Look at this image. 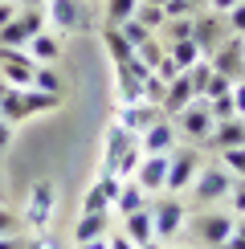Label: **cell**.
Masks as SVG:
<instances>
[{"label": "cell", "mask_w": 245, "mask_h": 249, "mask_svg": "<svg viewBox=\"0 0 245 249\" xmlns=\"http://www.w3.org/2000/svg\"><path fill=\"white\" fill-rule=\"evenodd\" d=\"M82 213H110V200L102 196L98 184H90V192L82 196Z\"/></svg>", "instance_id": "cell-36"}, {"label": "cell", "mask_w": 245, "mask_h": 249, "mask_svg": "<svg viewBox=\"0 0 245 249\" xmlns=\"http://www.w3.org/2000/svg\"><path fill=\"white\" fill-rule=\"evenodd\" d=\"M225 29H229L233 37H245V0L237 8H229V13H225Z\"/></svg>", "instance_id": "cell-39"}, {"label": "cell", "mask_w": 245, "mask_h": 249, "mask_svg": "<svg viewBox=\"0 0 245 249\" xmlns=\"http://www.w3.org/2000/svg\"><path fill=\"white\" fill-rule=\"evenodd\" d=\"M233 188V176L221 168V163H200V172H196V180L188 184V192H192V200L196 204H217L225 200Z\"/></svg>", "instance_id": "cell-1"}, {"label": "cell", "mask_w": 245, "mask_h": 249, "mask_svg": "<svg viewBox=\"0 0 245 249\" xmlns=\"http://www.w3.org/2000/svg\"><path fill=\"white\" fill-rule=\"evenodd\" d=\"M176 139H180L176 123H172L168 115H159L147 131L139 135V147H143V155H172V151H176Z\"/></svg>", "instance_id": "cell-7"}, {"label": "cell", "mask_w": 245, "mask_h": 249, "mask_svg": "<svg viewBox=\"0 0 245 249\" xmlns=\"http://www.w3.org/2000/svg\"><path fill=\"white\" fill-rule=\"evenodd\" d=\"M176 249H188V245H176Z\"/></svg>", "instance_id": "cell-57"}, {"label": "cell", "mask_w": 245, "mask_h": 249, "mask_svg": "<svg viewBox=\"0 0 245 249\" xmlns=\"http://www.w3.org/2000/svg\"><path fill=\"white\" fill-rule=\"evenodd\" d=\"M106 245H110V249H139L131 237H122V233H106Z\"/></svg>", "instance_id": "cell-45"}, {"label": "cell", "mask_w": 245, "mask_h": 249, "mask_svg": "<svg viewBox=\"0 0 245 249\" xmlns=\"http://www.w3.org/2000/svg\"><path fill=\"white\" fill-rule=\"evenodd\" d=\"M200 0H163V20H180V17H196Z\"/></svg>", "instance_id": "cell-32"}, {"label": "cell", "mask_w": 245, "mask_h": 249, "mask_svg": "<svg viewBox=\"0 0 245 249\" xmlns=\"http://www.w3.org/2000/svg\"><path fill=\"white\" fill-rule=\"evenodd\" d=\"M139 160H143V147H139V139H135L127 151H122V160H119L115 176H119V180H131V176H135V168H139Z\"/></svg>", "instance_id": "cell-29"}, {"label": "cell", "mask_w": 245, "mask_h": 249, "mask_svg": "<svg viewBox=\"0 0 245 249\" xmlns=\"http://www.w3.org/2000/svg\"><path fill=\"white\" fill-rule=\"evenodd\" d=\"M168 57L176 61L180 70H188V66H196V61H200V49H196V41H192V37H184V41H172V45H168Z\"/></svg>", "instance_id": "cell-25"}, {"label": "cell", "mask_w": 245, "mask_h": 249, "mask_svg": "<svg viewBox=\"0 0 245 249\" xmlns=\"http://www.w3.org/2000/svg\"><path fill=\"white\" fill-rule=\"evenodd\" d=\"M78 249H110V245H106V237H94V241H82Z\"/></svg>", "instance_id": "cell-51"}, {"label": "cell", "mask_w": 245, "mask_h": 249, "mask_svg": "<svg viewBox=\"0 0 245 249\" xmlns=\"http://www.w3.org/2000/svg\"><path fill=\"white\" fill-rule=\"evenodd\" d=\"M94 184L102 188V196H106V200L115 204V196H119V188H122V180H119V176H115V172H98V180H94Z\"/></svg>", "instance_id": "cell-40"}, {"label": "cell", "mask_w": 245, "mask_h": 249, "mask_svg": "<svg viewBox=\"0 0 245 249\" xmlns=\"http://www.w3.org/2000/svg\"><path fill=\"white\" fill-rule=\"evenodd\" d=\"M237 4H241V0H209V8H212L217 17H225L229 8H237Z\"/></svg>", "instance_id": "cell-49"}, {"label": "cell", "mask_w": 245, "mask_h": 249, "mask_svg": "<svg viewBox=\"0 0 245 249\" xmlns=\"http://www.w3.org/2000/svg\"><path fill=\"white\" fill-rule=\"evenodd\" d=\"M172 123H176V135L188 143H209V135H212V115H209L204 98H192L180 115H172Z\"/></svg>", "instance_id": "cell-2"}, {"label": "cell", "mask_w": 245, "mask_h": 249, "mask_svg": "<svg viewBox=\"0 0 245 249\" xmlns=\"http://www.w3.org/2000/svg\"><path fill=\"white\" fill-rule=\"evenodd\" d=\"M8 90H13V86H8V82H4V78H0V98H4V94H8Z\"/></svg>", "instance_id": "cell-53"}, {"label": "cell", "mask_w": 245, "mask_h": 249, "mask_svg": "<svg viewBox=\"0 0 245 249\" xmlns=\"http://www.w3.org/2000/svg\"><path fill=\"white\" fill-rule=\"evenodd\" d=\"M212 70L237 82V74L245 70V37H233V41L225 37L221 45H217V57H212Z\"/></svg>", "instance_id": "cell-12"}, {"label": "cell", "mask_w": 245, "mask_h": 249, "mask_svg": "<svg viewBox=\"0 0 245 249\" xmlns=\"http://www.w3.org/2000/svg\"><path fill=\"white\" fill-rule=\"evenodd\" d=\"M33 86H37V90H49V94H61L57 70H53V66H37V70H33Z\"/></svg>", "instance_id": "cell-31"}, {"label": "cell", "mask_w": 245, "mask_h": 249, "mask_svg": "<svg viewBox=\"0 0 245 249\" xmlns=\"http://www.w3.org/2000/svg\"><path fill=\"white\" fill-rule=\"evenodd\" d=\"M139 249H159V241H147V245H139Z\"/></svg>", "instance_id": "cell-54"}, {"label": "cell", "mask_w": 245, "mask_h": 249, "mask_svg": "<svg viewBox=\"0 0 245 249\" xmlns=\"http://www.w3.org/2000/svg\"><path fill=\"white\" fill-rule=\"evenodd\" d=\"M229 204H233V216H245V180H233V188H229Z\"/></svg>", "instance_id": "cell-41"}, {"label": "cell", "mask_w": 245, "mask_h": 249, "mask_svg": "<svg viewBox=\"0 0 245 249\" xmlns=\"http://www.w3.org/2000/svg\"><path fill=\"white\" fill-rule=\"evenodd\" d=\"M143 4H159V8H163V0H143Z\"/></svg>", "instance_id": "cell-55"}, {"label": "cell", "mask_w": 245, "mask_h": 249, "mask_svg": "<svg viewBox=\"0 0 245 249\" xmlns=\"http://www.w3.org/2000/svg\"><path fill=\"white\" fill-rule=\"evenodd\" d=\"M8 147H13V123H4V119H0V155H4Z\"/></svg>", "instance_id": "cell-47"}, {"label": "cell", "mask_w": 245, "mask_h": 249, "mask_svg": "<svg viewBox=\"0 0 245 249\" xmlns=\"http://www.w3.org/2000/svg\"><path fill=\"white\" fill-rule=\"evenodd\" d=\"M204 4H209V0H204Z\"/></svg>", "instance_id": "cell-58"}, {"label": "cell", "mask_w": 245, "mask_h": 249, "mask_svg": "<svg viewBox=\"0 0 245 249\" xmlns=\"http://www.w3.org/2000/svg\"><path fill=\"white\" fill-rule=\"evenodd\" d=\"M163 86H168V82H163L156 70H151L147 78H143V102H151V107H159L163 102Z\"/></svg>", "instance_id": "cell-34"}, {"label": "cell", "mask_w": 245, "mask_h": 249, "mask_svg": "<svg viewBox=\"0 0 245 249\" xmlns=\"http://www.w3.org/2000/svg\"><path fill=\"white\" fill-rule=\"evenodd\" d=\"M204 102H209V115H212V123L241 119V115H237V107H233V90H229V94H221V98H204Z\"/></svg>", "instance_id": "cell-27"}, {"label": "cell", "mask_w": 245, "mask_h": 249, "mask_svg": "<svg viewBox=\"0 0 245 249\" xmlns=\"http://www.w3.org/2000/svg\"><path fill=\"white\" fill-rule=\"evenodd\" d=\"M184 37H192V17L163 20V41H184Z\"/></svg>", "instance_id": "cell-37"}, {"label": "cell", "mask_w": 245, "mask_h": 249, "mask_svg": "<svg viewBox=\"0 0 245 249\" xmlns=\"http://www.w3.org/2000/svg\"><path fill=\"white\" fill-rule=\"evenodd\" d=\"M229 90H233V78H225V74L212 70V78H209V86H204L200 98H221V94H229Z\"/></svg>", "instance_id": "cell-38"}, {"label": "cell", "mask_w": 245, "mask_h": 249, "mask_svg": "<svg viewBox=\"0 0 245 249\" xmlns=\"http://www.w3.org/2000/svg\"><path fill=\"white\" fill-rule=\"evenodd\" d=\"M106 233H110V213H82L78 225H74V245L94 241V237H106Z\"/></svg>", "instance_id": "cell-18"}, {"label": "cell", "mask_w": 245, "mask_h": 249, "mask_svg": "<svg viewBox=\"0 0 245 249\" xmlns=\"http://www.w3.org/2000/svg\"><path fill=\"white\" fill-rule=\"evenodd\" d=\"M204 147H217V151H229V147H245V119H225V123H212V135Z\"/></svg>", "instance_id": "cell-15"}, {"label": "cell", "mask_w": 245, "mask_h": 249, "mask_svg": "<svg viewBox=\"0 0 245 249\" xmlns=\"http://www.w3.org/2000/svg\"><path fill=\"white\" fill-rule=\"evenodd\" d=\"M229 37V29H225V17H192V41H196L200 57L204 53H217V45Z\"/></svg>", "instance_id": "cell-9"}, {"label": "cell", "mask_w": 245, "mask_h": 249, "mask_svg": "<svg viewBox=\"0 0 245 249\" xmlns=\"http://www.w3.org/2000/svg\"><path fill=\"white\" fill-rule=\"evenodd\" d=\"M233 107H237V115L245 119V82H233Z\"/></svg>", "instance_id": "cell-46"}, {"label": "cell", "mask_w": 245, "mask_h": 249, "mask_svg": "<svg viewBox=\"0 0 245 249\" xmlns=\"http://www.w3.org/2000/svg\"><path fill=\"white\" fill-rule=\"evenodd\" d=\"M0 45L4 49H29V29H25V20H20V13L8 20V25H0Z\"/></svg>", "instance_id": "cell-23"}, {"label": "cell", "mask_w": 245, "mask_h": 249, "mask_svg": "<svg viewBox=\"0 0 245 249\" xmlns=\"http://www.w3.org/2000/svg\"><path fill=\"white\" fill-rule=\"evenodd\" d=\"M25 249H66V245H61V241H57V237H53V233H49V229H45V233H37V237H33V241H25Z\"/></svg>", "instance_id": "cell-44"}, {"label": "cell", "mask_w": 245, "mask_h": 249, "mask_svg": "<svg viewBox=\"0 0 245 249\" xmlns=\"http://www.w3.org/2000/svg\"><path fill=\"white\" fill-rule=\"evenodd\" d=\"M119 29H122V37H127V41H131V49H139V45H143V41H151V37H156V33H151V29H147V25H139V20H135V17H131V20H127V25H119Z\"/></svg>", "instance_id": "cell-35"}, {"label": "cell", "mask_w": 245, "mask_h": 249, "mask_svg": "<svg viewBox=\"0 0 245 249\" xmlns=\"http://www.w3.org/2000/svg\"><path fill=\"white\" fill-rule=\"evenodd\" d=\"M139 0H106V25H127L135 17Z\"/></svg>", "instance_id": "cell-26"}, {"label": "cell", "mask_w": 245, "mask_h": 249, "mask_svg": "<svg viewBox=\"0 0 245 249\" xmlns=\"http://www.w3.org/2000/svg\"><path fill=\"white\" fill-rule=\"evenodd\" d=\"M29 57H33L37 66H53V61L61 57V41H57L53 33H45V29H41L37 37H29Z\"/></svg>", "instance_id": "cell-19"}, {"label": "cell", "mask_w": 245, "mask_h": 249, "mask_svg": "<svg viewBox=\"0 0 245 249\" xmlns=\"http://www.w3.org/2000/svg\"><path fill=\"white\" fill-rule=\"evenodd\" d=\"M20 225H25V221H20L17 213H8L4 200H0V237H4V233H20Z\"/></svg>", "instance_id": "cell-42"}, {"label": "cell", "mask_w": 245, "mask_h": 249, "mask_svg": "<svg viewBox=\"0 0 245 249\" xmlns=\"http://www.w3.org/2000/svg\"><path fill=\"white\" fill-rule=\"evenodd\" d=\"M0 200H4V180H0Z\"/></svg>", "instance_id": "cell-56"}, {"label": "cell", "mask_w": 245, "mask_h": 249, "mask_svg": "<svg viewBox=\"0 0 245 249\" xmlns=\"http://www.w3.org/2000/svg\"><path fill=\"white\" fill-rule=\"evenodd\" d=\"M0 119L13 123V127H17L20 119H29V110H25V90H8V94L0 98Z\"/></svg>", "instance_id": "cell-24"}, {"label": "cell", "mask_w": 245, "mask_h": 249, "mask_svg": "<svg viewBox=\"0 0 245 249\" xmlns=\"http://www.w3.org/2000/svg\"><path fill=\"white\" fill-rule=\"evenodd\" d=\"M102 41H106V53H110V61H115V66L135 53V49H131V41L122 37V29H119V25H106V29H102Z\"/></svg>", "instance_id": "cell-22"}, {"label": "cell", "mask_w": 245, "mask_h": 249, "mask_svg": "<svg viewBox=\"0 0 245 249\" xmlns=\"http://www.w3.org/2000/svg\"><path fill=\"white\" fill-rule=\"evenodd\" d=\"M184 74H188V82H192V94H204V86H209V78H212V61H196V66H188V70H184Z\"/></svg>", "instance_id": "cell-28"}, {"label": "cell", "mask_w": 245, "mask_h": 249, "mask_svg": "<svg viewBox=\"0 0 245 249\" xmlns=\"http://www.w3.org/2000/svg\"><path fill=\"white\" fill-rule=\"evenodd\" d=\"M221 168L233 176V180H245V147H229L221 151Z\"/></svg>", "instance_id": "cell-30"}, {"label": "cell", "mask_w": 245, "mask_h": 249, "mask_svg": "<svg viewBox=\"0 0 245 249\" xmlns=\"http://www.w3.org/2000/svg\"><path fill=\"white\" fill-rule=\"evenodd\" d=\"M131 180H135L147 196H151V192H159V196H163V184H168V155H143Z\"/></svg>", "instance_id": "cell-11"}, {"label": "cell", "mask_w": 245, "mask_h": 249, "mask_svg": "<svg viewBox=\"0 0 245 249\" xmlns=\"http://www.w3.org/2000/svg\"><path fill=\"white\" fill-rule=\"evenodd\" d=\"M0 249H25V241H20L17 233H4L0 237Z\"/></svg>", "instance_id": "cell-50"}, {"label": "cell", "mask_w": 245, "mask_h": 249, "mask_svg": "<svg viewBox=\"0 0 245 249\" xmlns=\"http://www.w3.org/2000/svg\"><path fill=\"white\" fill-rule=\"evenodd\" d=\"M122 237H131L135 245H147V241H156L151 209H139V213H127V216H122Z\"/></svg>", "instance_id": "cell-17"}, {"label": "cell", "mask_w": 245, "mask_h": 249, "mask_svg": "<svg viewBox=\"0 0 245 249\" xmlns=\"http://www.w3.org/2000/svg\"><path fill=\"white\" fill-rule=\"evenodd\" d=\"M151 209V225H156V241H163V237H176L184 229V221H188V209H184V200L180 196H163V200L156 204H147Z\"/></svg>", "instance_id": "cell-4"}, {"label": "cell", "mask_w": 245, "mask_h": 249, "mask_svg": "<svg viewBox=\"0 0 245 249\" xmlns=\"http://www.w3.org/2000/svg\"><path fill=\"white\" fill-rule=\"evenodd\" d=\"M119 102H143V78L151 74L147 66H143V61L131 53L127 61H119Z\"/></svg>", "instance_id": "cell-8"}, {"label": "cell", "mask_w": 245, "mask_h": 249, "mask_svg": "<svg viewBox=\"0 0 245 249\" xmlns=\"http://www.w3.org/2000/svg\"><path fill=\"white\" fill-rule=\"evenodd\" d=\"M135 20H139V25H147L151 33H156V29H163V8H159V4H143V0H139Z\"/></svg>", "instance_id": "cell-33"}, {"label": "cell", "mask_w": 245, "mask_h": 249, "mask_svg": "<svg viewBox=\"0 0 245 249\" xmlns=\"http://www.w3.org/2000/svg\"><path fill=\"white\" fill-rule=\"evenodd\" d=\"M225 249H245V216H233V233L225 241Z\"/></svg>", "instance_id": "cell-43"}, {"label": "cell", "mask_w": 245, "mask_h": 249, "mask_svg": "<svg viewBox=\"0 0 245 249\" xmlns=\"http://www.w3.org/2000/svg\"><path fill=\"white\" fill-rule=\"evenodd\" d=\"M192 98H196V94H192V82H188V74L180 70V74L172 78L168 86H163V102H159V110H163V115L172 119V115H180V110L188 107Z\"/></svg>", "instance_id": "cell-14"}, {"label": "cell", "mask_w": 245, "mask_h": 249, "mask_svg": "<svg viewBox=\"0 0 245 249\" xmlns=\"http://www.w3.org/2000/svg\"><path fill=\"white\" fill-rule=\"evenodd\" d=\"M57 107H61V94H49V90H37V86L25 90V110H29V119H33V115H49V110H57Z\"/></svg>", "instance_id": "cell-21"}, {"label": "cell", "mask_w": 245, "mask_h": 249, "mask_svg": "<svg viewBox=\"0 0 245 249\" xmlns=\"http://www.w3.org/2000/svg\"><path fill=\"white\" fill-rule=\"evenodd\" d=\"M53 184L49 180H41V184H33V196H29V209H25V216L20 221L29 225L33 233H45L49 229V221H53Z\"/></svg>", "instance_id": "cell-5"}, {"label": "cell", "mask_w": 245, "mask_h": 249, "mask_svg": "<svg viewBox=\"0 0 245 249\" xmlns=\"http://www.w3.org/2000/svg\"><path fill=\"white\" fill-rule=\"evenodd\" d=\"M131 143H135V135L122 131L119 123H110V127H106V143H102V168L98 172H115L119 160H122V151H127Z\"/></svg>", "instance_id": "cell-13"}, {"label": "cell", "mask_w": 245, "mask_h": 249, "mask_svg": "<svg viewBox=\"0 0 245 249\" xmlns=\"http://www.w3.org/2000/svg\"><path fill=\"white\" fill-rule=\"evenodd\" d=\"M45 20H53V25L66 29V33L82 29V8H78V0H45Z\"/></svg>", "instance_id": "cell-16"}, {"label": "cell", "mask_w": 245, "mask_h": 249, "mask_svg": "<svg viewBox=\"0 0 245 249\" xmlns=\"http://www.w3.org/2000/svg\"><path fill=\"white\" fill-rule=\"evenodd\" d=\"M159 115H163V110H159V107H151V102H122V107H119V115H115V123H119L122 131H131V135L139 139V135L147 131Z\"/></svg>", "instance_id": "cell-10"}, {"label": "cell", "mask_w": 245, "mask_h": 249, "mask_svg": "<svg viewBox=\"0 0 245 249\" xmlns=\"http://www.w3.org/2000/svg\"><path fill=\"white\" fill-rule=\"evenodd\" d=\"M20 8H45V0H20Z\"/></svg>", "instance_id": "cell-52"}, {"label": "cell", "mask_w": 245, "mask_h": 249, "mask_svg": "<svg viewBox=\"0 0 245 249\" xmlns=\"http://www.w3.org/2000/svg\"><path fill=\"white\" fill-rule=\"evenodd\" d=\"M196 172H200L196 147H176V151L168 155V184H163V192H172V196L188 192V184L196 180Z\"/></svg>", "instance_id": "cell-3"}, {"label": "cell", "mask_w": 245, "mask_h": 249, "mask_svg": "<svg viewBox=\"0 0 245 249\" xmlns=\"http://www.w3.org/2000/svg\"><path fill=\"white\" fill-rule=\"evenodd\" d=\"M119 216H127V213H139V209H147V192L139 188L135 180H122V188H119V196H115V204H110Z\"/></svg>", "instance_id": "cell-20"}, {"label": "cell", "mask_w": 245, "mask_h": 249, "mask_svg": "<svg viewBox=\"0 0 245 249\" xmlns=\"http://www.w3.org/2000/svg\"><path fill=\"white\" fill-rule=\"evenodd\" d=\"M192 233H196L209 249H225V241H229V233H233V213H200L196 221H192Z\"/></svg>", "instance_id": "cell-6"}, {"label": "cell", "mask_w": 245, "mask_h": 249, "mask_svg": "<svg viewBox=\"0 0 245 249\" xmlns=\"http://www.w3.org/2000/svg\"><path fill=\"white\" fill-rule=\"evenodd\" d=\"M17 13H20V4H13V0H0V25H8Z\"/></svg>", "instance_id": "cell-48"}]
</instances>
